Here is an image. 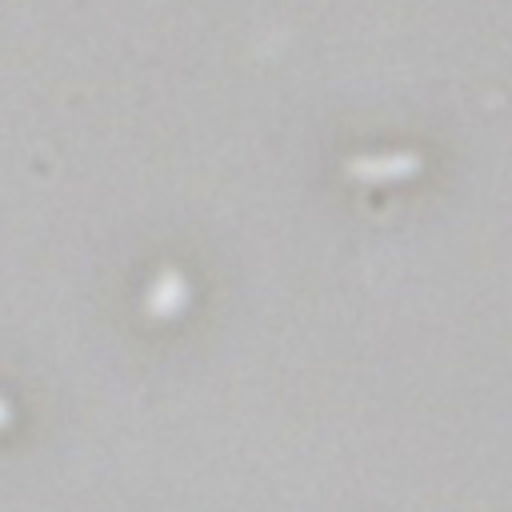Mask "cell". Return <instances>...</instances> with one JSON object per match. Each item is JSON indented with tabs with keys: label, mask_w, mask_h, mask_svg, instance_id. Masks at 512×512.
Returning a JSON list of instances; mask_svg holds the SVG:
<instances>
[{
	"label": "cell",
	"mask_w": 512,
	"mask_h": 512,
	"mask_svg": "<svg viewBox=\"0 0 512 512\" xmlns=\"http://www.w3.org/2000/svg\"><path fill=\"white\" fill-rule=\"evenodd\" d=\"M8 424H12V408L0 400V428H8Z\"/></svg>",
	"instance_id": "1"
}]
</instances>
